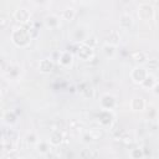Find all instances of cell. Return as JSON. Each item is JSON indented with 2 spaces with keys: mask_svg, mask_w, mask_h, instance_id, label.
<instances>
[{
  "mask_svg": "<svg viewBox=\"0 0 159 159\" xmlns=\"http://www.w3.org/2000/svg\"><path fill=\"white\" fill-rule=\"evenodd\" d=\"M154 16V10L149 4H142L138 6V17L143 21H149Z\"/></svg>",
  "mask_w": 159,
  "mask_h": 159,
  "instance_id": "cell-2",
  "label": "cell"
},
{
  "mask_svg": "<svg viewBox=\"0 0 159 159\" xmlns=\"http://www.w3.org/2000/svg\"><path fill=\"white\" fill-rule=\"evenodd\" d=\"M50 144H51V143H50ZM50 144H48L47 142H45V140H40V142L36 143V149H37L39 153H41V154H46V153L50 150V148H51Z\"/></svg>",
  "mask_w": 159,
  "mask_h": 159,
  "instance_id": "cell-16",
  "label": "cell"
},
{
  "mask_svg": "<svg viewBox=\"0 0 159 159\" xmlns=\"http://www.w3.org/2000/svg\"><path fill=\"white\" fill-rule=\"evenodd\" d=\"M132 24H133V19H132L130 15L124 14V15L120 16V19H119V25H120V27H123V29H129V27L132 26Z\"/></svg>",
  "mask_w": 159,
  "mask_h": 159,
  "instance_id": "cell-14",
  "label": "cell"
},
{
  "mask_svg": "<svg viewBox=\"0 0 159 159\" xmlns=\"http://www.w3.org/2000/svg\"><path fill=\"white\" fill-rule=\"evenodd\" d=\"M123 1H129V0H123Z\"/></svg>",
  "mask_w": 159,
  "mask_h": 159,
  "instance_id": "cell-33",
  "label": "cell"
},
{
  "mask_svg": "<svg viewBox=\"0 0 159 159\" xmlns=\"http://www.w3.org/2000/svg\"><path fill=\"white\" fill-rule=\"evenodd\" d=\"M14 19L20 24H26L30 21V12L27 9H24V7L17 9L14 12Z\"/></svg>",
  "mask_w": 159,
  "mask_h": 159,
  "instance_id": "cell-5",
  "label": "cell"
},
{
  "mask_svg": "<svg viewBox=\"0 0 159 159\" xmlns=\"http://www.w3.org/2000/svg\"><path fill=\"white\" fill-rule=\"evenodd\" d=\"M81 157H83V158H86V157L87 158H93V157H98V154L92 152V150H89V149H86V150H83L81 153Z\"/></svg>",
  "mask_w": 159,
  "mask_h": 159,
  "instance_id": "cell-25",
  "label": "cell"
},
{
  "mask_svg": "<svg viewBox=\"0 0 159 159\" xmlns=\"http://www.w3.org/2000/svg\"><path fill=\"white\" fill-rule=\"evenodd\" d=\"M11 40H12L14 45L17 46V47H26V46L30 45L31 36H30L27 29L19 27V29L12 30V32H11Z\"/></svg>",
  "mask_w": 159,
  "mask_h": 159,
  "instance_id": "cell-1",
  "label": "cell"
},
{
  "mask_svg": "<svg viewBox=\"0 0 159 159\" xmlns=\"http://www.w3.org/2000/svg\"><path fill=\"white\" fill-rule=\"evenodd\" d=\"M62 139H63V137H62V134L58 130L52 132L51 135H50V143H51V145H58V144H61L62 143Z\"/></svg>",
  "mask_w": 159,
  "mask_h": 159,
  "instance_id": "cell-15",
  "label": "cell"
},
{
  "mask_svg": "<svg viewBox=\"0 0 159 159\" xmlns=\"http://www.w3.org/2000/svg\"><path fill=\"white\" fill-rule=\"evenodd\" d=\"M27 31H29L31 39H35V37L39 36V30H37L36 27H30V29H27Z\"/></svg>",
  "mask_w": 159,
  "mask_h": 159,
  "instance_id": "cell-26",
  "label": "cell"
},
{
  "mask_svg": "<svg viewBox=\"0 0 159 159\" xmlns=\"http://www.w3.org/2000/svg\"><path fill=\"white\" fill-rule=\"evenodd\" d=\"M82 93H83L86 97L92 98V97H93V93H94V89H93L92 87H89V86H86V87H84V89L82 91Z\"/></svg>",
  "mask_w": 159,
  "mask_h": 159,
  "instance_id": "cell-23",
  "label": "cell"
},
{
  "mask_svg": "<svg viewBox=\"0 0 159 159\" xmlns=\"http://www.w3.org/2000/svg\"><path fill=\"white\" fill-rule=\"evenodd\" d=\"M122 140H123V143H124V144H128V143H132V138H130V137H128V135H125V137H123V138H122Z\"/></svg>",
  "mask_w": 159,
  "mask_h": 159,
  "instance_id": "cell-29",
  "label": "cell"
},
{
  "mask_svg": "<svg viewBox=\"0 0 159 159\" xmlns=\"http://www.w3.org/2000/svg\"><path fill=\"white\" fill-rule=\"evenodd\" d=\"M98 118H99V123H101V124H103V125H109L111 122H112V119H113V116H112L111 111L103 109V111L99 113Z\"/></svg>",
  "mask_w": 159,
  "mask_h": 159,
  "instance_id": "cell-8",
  "label": "cell"
},
{
  "mask_svg": "<svg viewBox=\"0 0 159 159\" xmlns=\"http://www.w3.org/2000/svg\"><path fill=\"white\" fill-rule=\"evenodd\" d=\"M4 120L7 123V124H14L15 122H16V114L14 113V112H6L5 114H4Z\"/></svg>",
  "mask_w": 159,
  "mask_h": 159,
  "instance_id": "cell-21",
  "label": "cell"
},
{
  "mask_svg": "<svg viewBox=\"0 0 159 159\" xmlns=\"http://www.w3.org/2000/svg\"><path fill=\"white\" fill-rule=\"evenodd\" d=\"M152 89H153V92H154L157 96H159V83H155L154 87H153Z\"/></svg>",
  "mask_w": 159,
  "mask_h": 159,
  "instance_id": "cell-30",
  "label": "cell"
},
{
  "mask_svg": "<svg viewBox=\"0 0 159 159\" xmlns=\"http://www.w3.org/2000/svg\"><path fill=\"white\" fill-rule=\"evenodd\" d=\"M101 106H102L103 109H108V111L113 109L114 106H116V98H114V96H112L109 93L102 96V98H101Z\"/></svg>",
  "mask_w": 159,
  "mask_h": 159,
  "instance_id": "cell-6",
  "label": "cell"
},
{
  "mask_svg": "<svg viewBox=\"0 0 159 159\" xmlns=\"http://www.w3.org/2000/svg\"><path fill=\"white\" fill-rule=\"evenodd\" d=\"M147 66L149 68H157L158 67V62H157V60H149L148 63H147Z\"/></svg>",
  "mask_w": 159,
  "mask_h": 159,
  "instance_id": "cell-27",
  "label": "cell"
},
{
  "mask_svg": "<svg viewBox=\"0 0 159 159\" xmlns=\"http://www.w3.org/2000/svg\"><path fill=\"white\" fill-rule=\"evenodd\" d=\"M130 155H132V158H142V157H144V153H143V149L137 148L130 152Z\"/></svg>",
  "mask_w": 159,
  "mask_h": 159,
  "instance_id": "cell-24",
  "label": "cell"
},
{
  "mask_svg": "<svg viewBox=\"0 0 159 159\" xmlns=\"http://www.w3.org/2000/svg\"><path fill=\"white\" fill-rule=\"evenodd\" d=\"M147 76H148V72H147V70H145L144 67H142V66H138V67L133 68V71L130 72V78H132V81L135 82V83H139V84H142V82L145 80Z\"/></svg>",
  "mask_w": 159,
  "mask_h": 159,
  "instance_id": "cell-3",
  "label": "cell"
},
{
  "mask_svg": "<svg viewBox=\"0 0 159 159\" xmlns=\"http://www.w3.org/2000/svg\"><path fill=\"white\" fill-rule=\"evenodd\" d=\"M45 26L47 29H57L60 26V19L56 15H50L45 19Z\"/></svg>",
  "mask_w": 159,
  "mask_h": 159,
  "instance_id": "cell-9",
  "label": "cell"
},
{
  "mask_svg": "<svg viewBox=\"0 0 159 159\" xmlns=\"http://www.w3.org/2000/svg\"><path fill=\"white\" fill-rule=\"evenodd\" d=\"M5 26H6V19L2 16V17H1V29H4Z\"/></svg>",
  "mask_w": 159,
  "mask_h": 159,
  "instance_id": "cell-31",
  "label": "cell"
},
{
  "mask_svg": "<svg viewBox=\"0 0 159 159\" xmlns=\"http://www.w3.org/2000/svg\"><path fill=\"white\" fill-rule=\"evenodd\" d=\"M102 51L107 58H112L116 55V46H113L111 43H104L102 47Z\"/></svg>",
  "mask_w": 159,
  "mask_h": 159,
  "instance_id": "cell-13",
  "label": "cell"
},
{
  "mask_svg": "<svg viewBox=\"0 0 159 159\" xmlns=\"http://www.w3.org/2000/svg\"><path fill=\"white\" fill-rule=\"evenodd\" d=\"M130 108L133 111H143L145 108V102L142 97H134L130 101Z\"/></svg>",
  "mask_w": 159,
  "mask_h": 159,
  "instance_id": "cell-10",
  "label": "cell"
},
{
  "mask_svg": "<svg viewBox=\"0 0 159 159\" xmlns=\"http://www.w3.org/2000/svg\"><path fill=\"white\" fill-rule=\"evenodd\" d=\"M83 43H86L87 46H89V47H96L97 45H98V40H97V37L96 36H87L83 41H82Z\"/></svg>",
  "mask_w": 159,
  "mask_h": 159,
  "instance_id": "cell-20",
  "label": "cell"
},
{
  "mask_svg": "<svg viewBox=\"0 0 159 159\" xmlns=\"http://www.w3.org/2000/svg\"><path fill=\"white\" fill-rule=\"evenodd\" d=\"M26 142H27L29 144H35V145H36V143L39 142V139H37L36 134L30 133V134H27V135H26Z\"/></svg>",
  "mask_w": 159,
  "mask_h": 159,
  "instance_id": "cell-22",
  "label": "cell"
},
{
  "mask_svg": "<svg viewBox=\"0 0 159 159\" xmlns=\"http://www.w3.org/2000/svg\"><path fill=\"white\" fill-rule=\"evenodd\" d=\"M157 82H155V78H154V76H152V75H148L147 77H145V80L142 82V86L144 87V88H153L154 87V84H155Z\"/></svg>",
  "mask_w": 159,
  "mask_h": 159,
  "instance_id": "cell-18",
  "label": "cell"
},
{
  "mask_svg": "<svg viewBox=\"0 0 159 159\" xmlns=\"http://www.w3.org/2000/svg\"><path fill=\"white\" fill-rule=\"evenodd\" d=\"M75 15H76V14H75V10L71 9V7H67V9H65V10L62 11V17H63L65 20H68V21L73 20Z\"/></svg>",
  "mask_w": 159,
  "mask_h": 159,
  "instance_id": "cell-19",
  "label": "cell"
},
{
  "mask_svg": "<svg viewBox=\"0 0 159 159\" xmlns=\"http://www.w3.org/2000/svg\"><path fill=\"white\" fill-rule=\"evenodd\" d=\"M119 42H120V35L118 34V31H116V30L109 31L108 35H107V43H111L113 46H117Z\"/></svg>",
  "mask_w": 159,
  "mask_h": 159,
  "instance_id": "cell-11",
  "label": "cell"
},
{
  "mask_svg": "<svg viewBox=\"0 0 159 159\" xmlns=\"http://www.w3.org/2000/svg\"><path fill=\"white\" fill-rule=\"evenodd\" d=\"M132 58H133L137 63H144V62L148 60L145 52H143V51H137V52H134V53L132 55Z\"/></svg>",
  "mask_w": 159,
  "mask_h": 159,
  "instance_id": "cell-17",
  "label": "cell"
},
{
  "mask_svg": "<svg viewBox=\"0 0 159 159\" xmlns=\"http://www.w3.org/2000/svg\"><path fill=\"white\" fill-rule=\"evenodd\" d=\"M77 55L80 56V58L87 61V60H89V58L93 56V48L82 42V43L77 47Z\"/></svg>",
  "mask_w": 159,
  "mask_h": 159,
  "instance_id": "cell-4",
  "label": "cell"
},
{
  "mask_svg": "<svg viewBox=\"0 0 159 159\" xmlns=\"http://www.w3.org/2000/svg\"><path fill=\"white\" fill-rule=\"evenodd\" d=\"M92 139H93V137L91 135V133H88V134L83 135V142H84V143H88V142H91Z\"/></svg>",
  "mask_w": 159,
  "mask_h": 159,
  "instance_id": "cell-28",
  "label": "cell"
},
{
  "mask_svg": "<svg viewBox=\"0 0 159 159\" xmlns=\"http://www.w3.org/2000/svg\"><path fill=\"white\" fill-rule=\"evenodd\" d=\"M53 70V62L48 58H43L40 61V71L43 73H50Z\"/></svg>",
  "mask_w": 159,
  "mask_h": 159,
  "instance_id": "cell-12",
  "label": "cell"
},
{
  "mask_svg": "<svg viewBox=\"0 0 159 159\" xmlns=\"http://www.w3.org/2000/svg\"><path fill=\"white\" fill-rule=\"evenodd\" d=\"M72 61H73V56H72V53H71L70 51H63V52H61V55H60V57H58V62L61 63V66L68 67V66H71Z\"/></svg>",
  "mask_w": 159,
  "mask_h": 159,
  "instance_id": "cell-7",
  "label": "cell"
},
{
  "mask_svg": "<svg viewBox=\"0 0 159 159\" xmlns=\"http://www.w3.org/2000/svg\"><path fill=\"white\" fill-rule=\"evenodd\" d=\"M76 1H83V0H76Z\"/></svg>",
  "mask_w": 159,
  "mask_h": 159,
  "instance_id": "cell-32",
  "label": "cell"
}]
</instances>
